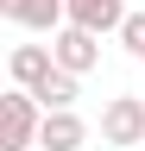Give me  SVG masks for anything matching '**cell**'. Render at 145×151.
I'll return each instance as SVG.
<instances>
[{
	"label": "cell",
	"instance_id": "obj_3",
	"mask_svg": "<svg viewBox=\"0 0 145 151\" xmlns=\"http://www.w3.org/2000/svg\"><path fill=\"white\" fill-rule=\"evenodd\" d=\"M50 50H57V63H63V69L88 76V69L101 63V32H88V25H57V38H50Z\"/></svg>",
	"mask_w": 145,
	"mask_h": 151
},
{
	"label": "cell",
	"instance_id": "obj_8",
	"mask_svg": "<svg viewBox=\"0 0 145 151\" xmlns=\"http://www.w3.org/2000/svg\"><path fill=\"white\" fill-rule=\"evenodd\" d=\"M76 82H82V76L57 63V69H50V76H44V82H38V88H32V94H38V101H44V107H76Z\"/></svg>",
	"mask_w": 145,
	"mask_h": 151
},
{
	"label": "cell",
	"instance_id": "obj_6",
	"mask_svg": "<svg viewBox=\"0 0 145 151\" xmlns=\"http://www.w3.org/2000/svg\"><path fill=\"white\" fill-rule=\"evenodd\" d=\"M6 69H13V82H19V88H38L44 76L57 69V50H50V44H19V50L6 57Z\"/></svg>",
	"mask_w": 145,
	"mask_h": 151
},
{
	"label": "cell",
	"instance_id": "obj_7",
	"mask_svg": "<svg viewBox=\"0 0 145 151\" xmlns=\"http://www.w3.org/2000/svg\"><path fill=\"white\" fill-rule=\"evenodd\" d=\"M69 25H88V32H120V25H126V0H69Z\"/></svg>",
	"mask_w": 145,
	"mask_h": 151
},
{
	"label": "cell",
	"instance_id": "obj_9",
	"mask_svg": "<svg viewBox=\"0 0 145 151\" xmlns=\"http://www.w3.org/2000/svg\"><path fill=\"white\" fill-rule=\"evenodd\" d=\"M120 44L145 63V13H126V25H120Z\"/></svg>",
	"mask_w": 145,
	"mask_h": 151
},
{
	"label": "cell",
	"instance_id": "obj_2",
	"mask_svg": "<svg viewBox=\"0 0 145 151\" xmlns=\"http://www.w3.org/2000/svg\"><path fill=\"white\" fill-rule=\"evenodd\" d=\"M101 145H145V101L139 94H114L101 107Z\"/></svg>",
	"mask_w": 145,
	"mask_h": 151
},
{
	"label": "cell",
	"instance_id": "obj_4",
	"mask_svg": "<svg viewBox=\"0 0 145 151\" xmlns=\"http://www.w3.org/2000/svg\"><path fill=\"white\" fill-rule=\"evenodd\" d=\"M38 145H44V151H82V145H88V126H82V113H76V107H44Z\"/></svg>",
	"mask_w": 145,
	"mask_h": 151
},
{
	"label": "cell",
	"instance_id": "obj_5",
	"mask_svg": "<svg viewBox=\"0 0 145 151\" xmlns=\"http://www.w3.org/2000/svg\"><path fill=\"white\" fill-rule=\"evenodd\" d=\"M0 13L25 32H57L69 25V0H0Z\"/></svg>",
	"mask_w": 145,
	"mask_h": 151
},
{
	"label": "cell",
	"instance_id": "obj_1",
	"mask_svg": "<svg viewBox=\"0 0 145 151\" xmlns=\"http://www.w3.org/2000/svg\"><path fill=\"white\" fill-rule=\"evenodd\" d=\"M38 126H44V101L32 88L0 94V151H32L38 145Z\"/></svg>",
	"mask_w": 145,
	"mask_h": 151
}]
</instances>
